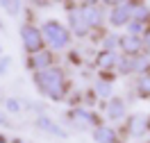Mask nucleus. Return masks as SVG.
<instances>
[{"label":"nucleus","mask_w":150,"mask_h":143,"mask_svg":"<svg viewBox=\"0 0 150 143\" xmlns=\"http://www.w3.org/2000/svg\"><path fill=\"white\" fill-rule=\"evenodd\" d=\"M32 82H34L39 93L43 98H48V100H52V102H62L71 93V82L66 77L64 68H59V66L32 73Z\"/></svg>","instance_id":"f257e3e1"},{"label":"nucleus","mask_w":150,"mask_h":143,"mask_svg":"<svg viewBox=\"0 0 150 143\" xmlns=\"http://www.w3.org/2000/svg\"><path fill=\"white\" fill-rule=\"evenodd\" d=\"M41 34H43V41H46V48H50L52 52L55 50H66L73 41V34L68 32L64 23H59L57 18H46L41 20Z\"/></svg>","instance_id":"f03ea898"},{"label":"nucleus","mask_w":150,"mask_h":143,"mask_svg":"<svg viewBox=\"0 0 150 143\" xmlns=\"http://www.w3.org/2000/svg\"><path fill=\"white\" fill-rule=\"evenodd\" d=\"M18 37H21V43H23V48H25V52H28V55H34V52H39V50H43V48H46V41H43L41 27L34 25L32 20L21 23Z\"/></svg>","instance_id":"7ed1b4c3"},{"label":"nucleus","mask_w":150,"mask_h":143,"mask_svg":"<svg viewBox=\"0 0 150 143\" xmlns=\"http://www.w3.org/2000/svg\"><path fill=\"white\" fill-rule=\"evenodd\" d=\"M66 7H68V14H66V23H68L66 27H68V32H71L75 39H86L91 34V30H89V25H86L84 18H82L80 5H73L71 0H66Z\"/></svg>","instance_id":"20e7f679"},{"label":"nucleus","mask_w":150,"mask_h":143,"mask_svg":"<svg viewBox=\"0 0 150 143\" xmlns=\"http://www.w3.org/2000/svg\"><path fill=\"white\" fill-rule=\"evenodd\" d=\"M68 118L73 120V125H77L80 130H86V127H98V125H103V118L96 114L93 109H89V107H71L68 109Z\"/></svg>","instance_id":"39448f33"},{"label":"nucleus","mask_w":150,"mask_h":143,"mask_svg":"<svg viewBox=\"0 0 150 143\" xmlns=\"http://www.w3.org/2000/svg\"><path fill=\"white\" fill-rule=\"evenodd\" d=\"M80 11L91 32H103L105 23H107V11L100 5H80Z\"/></svg>","instance_id":"423d86ee"},{"label":"nucleus","mask_w":150,"mask_h":143,"mask_svg":"<svg viewBox=\"0 0 150 143\" xmlns=\"http://www.w3.org/2000/svg\"><path fill=\"white\" fill-rule=\"evenodd\" d=\"M55 52L50 50V48H43V50H39L34 55H28L25 59V68H28L30 73H39V70H46V68H52L55 66Z\"/></svg>","instance_id":"0eeeda50"},{"label":"nucleus","mask_w":150,"mask_h":143,"mask_svg":"<svg viewBox=\"0 0 150 143\" xmlns=\"http://www.w3.org/2000/svg\"><path fill=\"white\" fill-rule=\"evenodd\" d=\"M125 134L132 139H141L148 134V116L146 114H130L125 118Z\"/></svg>","instance_id":"6e6552de"},{"label":"nucleus","mask_w":150,"mask_h":143,"mask_svg":"<svg viewBox=\"0 0 150 143\" xmlns=\"http://www.w3.org/2000/svg\"><path fill=\"white\" fill-rule=\"evenodd\" d=\"M34 125H37V130L50 134V136H57V139H62V141H66V139H68V132H66V130L57 123V120H52L48 114H39L37 118H34Z\"/></svg>","instance_id":"1a4fd4ad"},{"label":"nucleus","mask_w":150,"mask_h":143,"mask_svg":"<svg viewBox=\"0 0 150 143\" xmlns=\"http://www.w3.org/2000/svg\"><path fill=\"white\" fill-rule=\"evenodd\" d=\"M103 109H105V114H107V118H109L112 123L127 118V102H125L123 98H118V95H112L109 100H105Z\"/></svg>","instance_id":"9d476101"},{"label":"nucleus","mask_w":150,"mask_h":143,"mask_svg":"<svg viewBox=\"0 0 150 143\" xmlns=\"http://www.w3.org/2000/svg\"><path fill=\"white\" fill-rule=\"evenodd\" d=\"M132 14H130V2H123V5H116L112 9L107 11V25L114 30L118 27H125L127 23H130Z\"/></svg>","instance_id":"9b49d317"},{"label":"nucleus","mask_w":150,"mask_h":143,"mask_svg":"<svg viewBox=\"0 0 150 143\" xmlns=\"http://www.w3.org/2000/svg\"><path fill=\"white\" fill-rule=\"evenodd\" d=\"M118 52L121 55H141L143 52V37H134V34H121V43H118Z\"/></svg>","instance_id":"f8f14e48"},{"label":"nucleus","mask_w":150,"mask_h":143,"mask_svg":"<svg viewBox=\"0 0 150 143\" xmlns=\"http://www.w3.org/2000/svg\"><path fill=\"white\" fill-rule=\"evenodd\" d=\"M118 55L121 52H114V50H98L93 57V66L96 70H114L116 68V61H118Z\"/></svg>","instance_id":"ddd939ff"},{"label":"nucleus","mask_w":150,"mask_h":143,"mask_svg":"<svg viewBox=\"0 0 150 143\" xmlns=\"http://www.w3.org/2000/svg\"><path fill=\"white\" fill-rule=\"evenodd\" d=\"M91 136H93L96 143H118L121 139H118V132L114 130L112 125H98V127H93L91 130Z\"/></svg>","instance_id":"4468645a"},{"label":"nucleus","mask_w":150,"mask_h":143,"mask_svg":"<svg viewBox=\"0 0 150 143\" xmlns=\"http://www.w3.org/2000/svg\"><path fill=\"white\" fill-rule=\"evenodd\" d=\"M130 2V14L134 20H141V23H148L150 25V7L143 2V0H127Z\"/></svg>","instance_id":"2eb2a0df"},{"label":"nucleus","mask_w":150,"mask_h":143,"mask_svg":"<svg viewBox=\"0 0 150 143\" xmlns=\"http://www.w3.org/2000/svg\"><path fill=\"white\" fill-rule=\"evenodd\" d=\"M134 93L141 100H150V70L143 75H137L134 80Z\"/></svg>","instance_id":"dca6fc26"},{"label":"nucleus","mask_w":150,"mask_h":143,"mask_svg":"<svg viewBox=\"0 0 150 143\" xmlns=\"http://www.w3.org/2000/svg\"><path fill=\"white\" fill-rule=\"evenodd\" d=\"M91 89H93V93L98 95V98H103V100H109L114 95V82H109V80H100V77H98Z\"/></svg>","instance_id":"f3484780"},{"label":"nucleus","mask_w":150,"mask_h":143,"mask_svg":"<svg viewBox=\"0 0 150 143\" xmlns=\"http://www.w3.org/2000/svg\"><path fill=\"white\" fill-rule=\"evenodd\" d=\"M0 105H2V109H5L7 114H21V111L25 109V107H23V102H21L18 98H14V95H2Z\"/></svg>","instance_id":"a211bd4d"},{"label":"nucleus","mask_w":150,"mask_h":143,"mask_svg":"<svg viewBox=\"0 0 150 143\" xmlns=\"http://www.w3.org/2000/svg\"><path fill=\"white\" fill-rule=\"evenodd\" d=\"M118 43H121V34H116V32H103L100 50H114V52H118Z\"/></svg>","instance_id":"6ab92c4d"},{"label":"nucleus","mask_w":150,"mask_h":143,"mask_svg":"<svg viewBox=\"0 0 150 143\" xmlns=\"http://www.w3.org/2000/svg\"><path fill=\"white\" fill-rule=\"evenodd\" d=\"M148 30H150L148 23H141V20H134V18H130V23L125 25V32H127V34H134V37H143Z\"/></svg>","instance_id":"aec40b11"},{"label":"nucleus","mask_w":150,"mask_h":143,"mask_svg":"<svg viewBox=\"0 0 150 143\" xmlns=\"http://www.w3.org/2000/svg\"><path fill=\"white\" fill-rule=\"evenodd\" d=\"M23 2H25V0H9V5H7V9H5V11H7L9 16H18Z\"/></svg>","instance_id":"412c9836"},{"label":"nucleus","mask_w":150,"mask_h":143,"mask_svg":"<svg viewBox=\"0 0 150 143\" xmlns=\"http://www.w3.org/2000/svg\"><path fill=\"white\" fill-rule=\"evenodd\" d=\"M9 66H11V57L9 55H0V75H7L9 73Z\"/></svg>","instance_id":"4be33fe9"},{"label":"nucleus","mask_w":150,"mask_h":143,"mask_svg":"<svg viewBox=\"0 0 150 143\" xmlns=\"http://www.w3.org/2000/svg\"><path fill=\"white\" fill-rule=\"evenodd\" d=\"M34 7H39V9H43V7H50L52 5V0H30Z\"/></svg>","instance_id":"5701e85b"},{"label":"nucleus","mask_w":150,"mask_h":143,"mask_svg":"<svg viewBox=\"0 0 150 143\" xmlns=\"http://www.w3.org/2000/svg\"><path fill=\"white\" fill-rule=\"evenodd\" d=\"M123 2H127V0H100V5H105V7H116V5H123Z\"/></svg>","instance_id":"b1692460"},{"label":"nucleus","mask_w":150,"mask_h":143,"mask_svg":"<svg viewBox=\"0 0 150 143\" xmlns=\"http://www.w3.org/2000/svg\"><path fill=\"white\" fill-rule=\"evenodd\" d=\"M0 125H11V123H9V118L2 114V111H0Z\"/></svg>","instance_id":"393cba45"},{"label":"nucleus","mask_w":150,"mask_h":143,"mask_svg":"<svg viewBox=\"0 0 150 143\" xmlns=\"http://www.w3.org/2000/svg\"><path fill=\"white\" fill-rule=\"evenodd\" d=\"M9 143H25V139H21V136H14V139H9Z\"/></svg>","instance_id":"a878e982"},{"label":"nucleus","mask_w":150,"mask_h":143,"mask_svg":"<svg viewBox=\"0 0 150 143\" xmlns=\"http://www.w3.org/2000/svg\"><path fill=\"white\" fill-rule=\"evenodd\" d=\"M82 5H100V0H82Z\"/></svg>","instance_id":"bb28decb"},{"label":"nucleus","mask_w":150,"mask_h":143,"mask_svg":"<svg viewBox=\"0 0 150 143\" xmlns=\"http://www.w3.org/2000/svg\"><path fill=\"white\" fill-rule=\"evenodd\" d=\"M7 5H9V0H0V9H7Z\"/></svg>","instance_id":"cd10ccee"},{"label":"nucleus","mask_w":150,"mask_h":143,"mask_svg":"<svg viewBox=\"0 0 150 143\" xmlns=\"http://www.w3.org/2000/svg\"><path fill=\"white\" fill-rule=\"evenodd\" d=\"M0 143H9V136H5V134H0Z\"/></svg>","instance_id":"c85d7f7f"},{"label":"nucleus","mask_w":150,"mask_h":143,"mask_svg":"<svg viewBox=\"0 0 150 143\" xmlns=\"http://www.w3.org/2000/svg\"><path fill=\"white\" fill-rule=\"evenodd\" d=\"M148 132H150V116H148Z\"/></svg>","instance_id":"c756f323"},{"label":"nucleus","mask_w":150,"mask_h":143,"mask_svg":"<svg viewBox=\"0 0 150 143\" xmlns=\"http://www.w3.org/2000/svg\"><path fill=\"white\" fill-rule=\"evenodd\" d=\"M0 55H2V46H0Z\"/></svg>","instance_id":"7c9ffc66"},{"label":"nucleus","mask_w":150,"mask_h":143,"mask_svg":"<svg viewBox=\"0 0 150 143\" xmlns=\"http://www.w3.org/2000/svg\"><path fill=\"white\" fill-rule=\"evenodd\" d=\"M118 143H127V141H118Z\"/></svg>","instance_id":"2f4dec72"}]
</instances>
